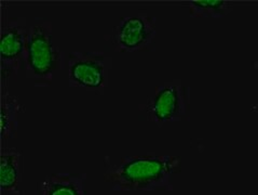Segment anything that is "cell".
Returning a JSON list of instances; mask_svg holds the SVG:
<instances>
[{
    "label": "cell",
    "mask_w": 258,
    "mask_h": 195,
    "mask_svg": "<svg viewBox=\"0 0 258 195\" xmlns=\"http://www.w3.org/2000/svg\"><path fill=\"white\" fill-rule=\"evenodd\" d=\"M234 4L228 0H194L188 3L191 18H224L233 10Z\"/></svg>",
    "instance_id": "cell-10"
},
{
    "label": "cell",
    "mask_w": 258,
    "mask_h": 195,
    "mask_svg": "<svg viewBox=\"0 0 258 195\" xmlns=\"http://www.w3.org/2000/svg\"><path fill=\"white\" fill-rule=\"evenodd\" d=\"M23 107L17 95L10 94L6 90H2L0 94V137L5 139H15L18 137L19 129V113Z\"/></svg>",
    "instance_id": "cell-9"
},
{
    "label": "cell",
    "mask_w": 258,
    "mask_h": 195,
    "mask_svg": "<svg viewBox=\"0 0 258 195\" xmlns=\"http://www.w3.org/2000/svg\"><path fill=\"white\" fill-rule=\"evenodd\" d=\"M154 16L143 12L123 17L112 28L109 40L116 52H150L156 48Z\"/></svg>",
    "instance_id": "cell-6"
},
{
    "label": "cell",
    "mask_w": 258,
    "mask_h": 195,
    "mask_svg": "<svg viewBox=\"0 0 258 195\" xmlns=\"http://www.w3.org/2000/svg\"><path fill=\"white\" fill-rule=\"evenodd\" d=\"M35 195H88L87 174L55 172L37 184Z\"/></svg>",
    "instance_id": "cell-7"
},
{
    "label": "cell",
    "mask_w": 258,
    "mask_h": 195,
    "mask_svg": "<svg viewBox=\"0 0 258 195\" xmlns=\"http://www.w3.org/2000/svg\"><path fill=\"white\" fill-rule=\"evenodd\" d=\"M24 175V155L18 148L2 147L0 150V193L20 191Z\"/></svg>",
    "instance_id": "cell-8"
},
{
    "label": "cell",
    "mask_w": 258,
    "mask_h": 195,
    "mask_svg": "<svg viewBox=\"0 0 258 195\" xmlns=\"http://www.w3.org/2000/svg\"><path fill=\"white\" fill-rule=\"evenodd\" d=\"M181 172L178 156L141 154L111 164L103 179L111 191H173L174 176Z\"/></svg>",
    "instance_id": "cell-1"
},
{
    "label": "cell",
    "mask_w": 258,
    "mask_h": 195,
    "mask_svg": "<svg viewBox=\"0 0 258 195\" xmlns=\"http://www.w3.org/2000/svg\"><path fill=\"white\" fill-rule=\"evenodd\" d=\"M64 55L53 39L52 22L42 18L34 19L28 34L23 70L36 87H48L54 75L63 69Z\"/></svg>",
    "instance_id": "cell-2"
},
{
    "label": "cell",
    "mask_w": 258,
    "mask_h": 195,
    "mask_svg": "<svg viewBox=\"0 0 258 195\" xmlns=\"http://www.w3.org/2000/svg\"><path fill=\"white\" fill-rule=\"evenodd\" d=\"M28 34L26 18H5L0 23V80L2 90L15 78L24 64Z\"/></svg>",
    "instance_id": "cell-4"
},
{
    "label": "cell",
    "mask_w": 258,
    "mask_h": 195,
    "mask_svg": "<svg viewBox=\"0 0 258 195\" xmlns=\"http://www.w3.org/2000/svg\"><path fill=\"white\" fill-rule=\"evenodd\" d=\"M148 122L158 126L183 122L190 112V87L173 79L158 86L142 107Z\"/></svg>",
    "instance_id": "cell-3"
},
{
    "label": "cell",
    "mask_w": 258,
    "mask_h": 195,
    "mask_svg": "<svg viewBox=\"0 0 258 195\" xmlns=\"http://www.w3.org/2000/svg\"><path fill=\"white\" fill-rule=\"evenodd\" d=\"M111 59L103 51H74L68 55V85L104 92L108 85Z\"/></svg>",
    "instance_id": "cell-5"
},
{
    "label": "cell",
    "mask_w": 258,
    "mask_h": 195,
    "mask_svg": "<svg viewBox=\"0 0 258 195\" xmlns=\"http://www.w3.org/2000/svg\"><path fill=\"white\" fill-rule=\"evenodd\" d=\"M0 195H26L24 191H17V192H12V193H0Z\"/></svg>",
    "instance_id": "cell-11"
}]
</instances>
